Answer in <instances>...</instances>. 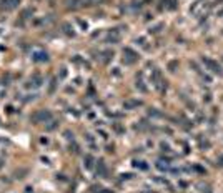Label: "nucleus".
<instances>
[{
  "label": "nucleus",
  "instance_id": "f03ea898",
  "mask_svg": "<svg viewBox=\"0 0 223 193\" xmlns=\"http://www.w3.org/2000/svg\"><path fill=\"white\" fill-rule=\"evenodd\" d=\"M203 63H205V65H206L208 68H210V70H212L213 73L220 75V77L223 75V70H222V67H220V65H218L216 62H213V60H210V58H205V57H203Z\"/></svg>",
  "mask_w": 223,
  "mask_h": 193
},
{
  "label": "nucleus",
  "instance_id": "6e6552de",
  "mask_svg": "<svg viewBox=\"0 0 223 193\" xmlns=\"http://www.w3.org/2000/svg\"><path fill=\"white\" fill-rule=\"evenodd\" d=\"M118 39H120V37H118V33H116V32H113V33L110 32V35H108V40H112V42H116Z\"/></svg>",
  "mask_w": 223,
  "mask_h": 193
},
{
  "label": "nucleus",
  "instance_id": "7ed1b4c3",
  "mask_svg": "<svg viewBox=\"0 0 223 193\" xmlns=\"http://www.w3.org/2000/svg\"><path fill=\"white\" fill-rule=\"evenodd\" d=\"M123 55H126V57H123V62H125V63H128V65L138 60V55H136L132 48H125V50H123Z\"/></svg>",
  "mask_w": 223,
  "mask_h": 193
},
{
  "label": "nucleus",
  "instance_id": "9b49d317",
  "mask_svg": "<svg viewBox=\"0 0 223 193\" xmlns=\"http://www.w3.org/2000/svg\"><path fill=\"white\" fill-rule=\"evenodd\" d=\"M133 165H135V166H140V168H143V170H145V168H146L145 162H135V163H133Z\"/></svg>",
  "mask_w": 223,
  "mask_h": 193
},
{
  "label": "nucleus",
  "instance_id": "39448f33",
  "mask_svg": "<svg viewBox=\"0 0 223 193\" xmlns=\"http://www.w3.org/2000/svg\"><path fill=\"white\" fill-rule=\"evenodd\" d=\"M19 2L20 0H2V7H5V9H15Z\"/></svg>",
  "mask_w": 223,
  "mask_h": 193
},
{
  "label": "nucleus",
  "instance_id": "4468645a",
  "mask_svg": "<svg viewBox=\"0 0 223 193\" xmlns=\"http://www.w3.org/2000/svg\"><path fill=\"white\" fill-rule=\"evenodd\" d=\"M175 68H176V62H172V63H170V70L175 72Z\"/></svg>",
  "mask_w": 223,
  "mask_h": 193
},
{
  "label": "nucleus",
  "instance_id": "20e7f679",
  "mask_svg": "<svg viewBox=\"0 0 223 193\" xmlns=\"http://www.w3.org/2000/svg\"><path fill=\"white\" fill-rule=\"evenodd\" d=\"M33 60L35 62H47L49 55H47V52H35L33 53Z\"/></svg>",
  "mask_w": 223,
  "mask_h": 193
},
{
  "label": "nucleus",
  "instance_id": "423d86ee",
  "mask_svg": "<svg viewBox=\"0 0 223 193\" xmlns=\"http://www.w3.org/2000/svg\"><path fill=\"white\" fill-rule=\"evenodd\" d=\"M97 173L98 175H102V176H105L107 175V170H105V165H103V162L100 160L98 162V168H97Z\"/></svg>",
  "mask_w": 223,
  "mask_h": 193
},
{
  "label": "nucleus",
  "instance_id": "dca6fc26",
  "mask_svg": "<svg viewBox=\"0 0 223 193\" xmlns=\"http://www.w3.org/2000/svg\"><path fill=\"white\" fill-rule=\"evenodd\" d=\"M33 192V188H32V186H27V188H25V193H32Z\"/></svg>",
  "mask_w": 223,
  "mask_h": 193
},
{
  "label": "nucleus",
  "instance_id": "2eb2a0df",
  "mask_svg": "<svg viewBox=\"0 0 223 193\" xmlns=\"http://www.w3.org/2000/svg\"><path fill=\"white\" fill-rule=\"evenodd\" d=\"M162 148H163V152H168V150H170V146L165 145V143H162Z\"/></svg>",
  "mask_w": 223,
  "mask_h": 193
},
{
  "label": "nucleus",
  "instance_id": "0eeeda50",
  "mask_svg": "<svg viewBox=\"0 0 223 193\" xmlns=\"http://www.w3.org/2000/svg\"><path fill=\"white\" fill-rule=\"evenodd\" d=\"M138 105H142L140 100H132V102H126L125 103V108H133V106H138Z\"/></svg>",
  "mask_w": 223,
  "mask_h": 193
},
{
  "label": "nucleus",
  "instance_id": "9d476101",
  "mask_svg": "<svg viewBox=\"0 0 223 193\" xmlns=\"http://www.w3.org/2000/svg\"><path fill=\"white\" fill-rule=\"evenodd\" d=\"M27 173V170H17V172H15V178H23V176H22V175H25Z\"/></svg>",
  "mask_w": 223,
  "mask_h": 193
},
{
  "label": "nucleus",
  "instance_id": "f8f14e48",
  "mask_svg": "<svg viewBox=\"0 0 223 193\" xmlns=\"http://www.w3.org/2000/svg\"><path fill=\"white\" fill-rule=\"evenodd\" d=\"M55 126H57V122H52V123H50V125L47 126V130H53Z\"/></svg>",
  "mask_w": 223,
  "mask_h": 193
},
{
  "label": "nucleus",
  "instance_id": "1a4fd4ad",
  "mask_svg": "<svg viewBox=\"0 0 223 193\" xmlns=\"http://www.w3.org/2000/svg\"><path fill=\"white\" fill-rule=\"evenodd\" d=\"M85 162H87V163H85V166H87V168H92V162H93V158H92L90 155H87V158H85Z\"/></svg>",
  "mask_w": 223,
  "mask_h": 193
},
{
  "label": "nucleus",
  "instance_id": "ddd939ff",
  "mask_svg": "<svg viewBox=\"0 0 223 193\" xmlns=\"http://www.w3.org/2000/svg\"><path fill=\"white\" fill-rule=\"evenodd\" d=\"M65 136H67L68 140H73V133H70V132H65Z\"/></svg>",
  "mask_w": 223,
  "mask_h": 193
},
{
  "label": "nucleus",
  "instance_id": "f257e3e1",
  "mask_svg": "<svg viewBox=\"0 0 223 193\" xmlns=\"http://www.w3.org/2000/svg\"><path fill=\"white\" fill-rule=\"evenodd\" d=\"M49 120H52V113L49 110H39V112H35L32 115V122L33 123H45Z\"/></svg>",
  "mask_w": 223,
  "mask_h": 193
}]
</instances>
